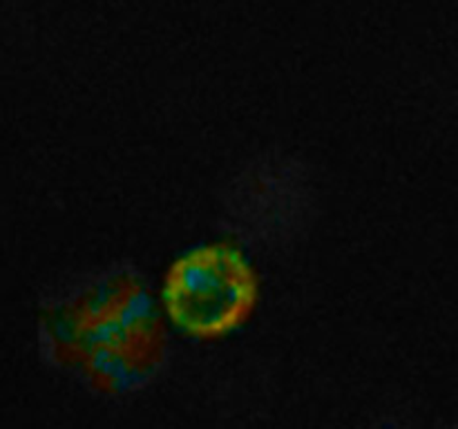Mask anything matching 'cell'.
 Wrapping results in <instances>:
<instances>
[{"mask_svg": "<svg viewBox=\"0 0 458 429\" xmlns=\"http://www.w3.org/2000/svg\"><path fill=\"white\" fill-rule=\"evenodd\" d=\"M38 326L45 356L107 396L146 387L168 353L159 299L132 268L107 271L58 298Z\"/></svg>", "mask_w": 458, "mask_h": 429, "instance_id": "6da1fadb", "label": "cell"}, {"mask_svg": "<svg viewBox=\"0 0 458 429\" xmlns=\"http://www.w3.org/2000/svg\"><path fill=\"white\" fill-rule=\"evenodd\" d=\"M262 295L255 264L231 241H210L179 255L157 299L165 322L204 342L235 333L253 317Z\"/></svg>", "mask_w": 458, "mask_h": 429, "instance_id": "7a4b0ae2", "label": "cell"}]
</instances>
